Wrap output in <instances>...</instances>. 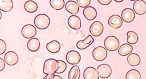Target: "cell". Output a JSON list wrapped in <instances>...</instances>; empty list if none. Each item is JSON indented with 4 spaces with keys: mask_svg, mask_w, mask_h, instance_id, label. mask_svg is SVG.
<instances>
[{
    "mask_svg": "<svg viewBox=\"0 0 146 79\" xmlns=\"http://www.w3.org/2000/svg\"><path fill=\"white\" fill-rule=\"evenodd\" d=\"M50 4L55 10H60L64 6V1L63 0H50Z\"/></svg>",
    "mask_w": 146,
    "mask_h": 79,
    "instance_id": "obj_26",
    "label": "cell"
},
{
    "mask_svg": "<svg viewBox=\"0 0 146 79\" xmlns=\"http://www.w3.org/2000/svg\"><path fill=\"white\" fill-rule=\"evenodd\" d=\"M104 46L106 49L110 52H114L119 48V41L113 35H110L104 40Z\"/></svg>",
    "mask_w": 146,
    "mask_h": 79,
    "instance_id": "obj_3",
    "label": "cell"
},
{
    "mask_svg": "<svg viewBox=\"0 0 146 79\" xmlns=\"http://www.w3.org/2000/svg\"><path fill=\"white\" fill-rule=\"evenodd\" d=\"M83 14L84 17L89 21L94 19L97 16V11L92 6H88L83 11Z\"/></svg>",
    "mask_w": 146,
    "mask_h": 79,
    "instance_id": "obj_15",
    "label": "cell"
},
{
    "mask_svg": "<svg viewBox=\"0 0 146 79\" xmlns=\"http://www.w3.org/2000/svg\"><path fill=\"white\" fill-rule=\"evenodd\" d=\"M79 6L76 2L74 1H68L66 5V10L72 15H75L79 12Z\"/></svg>",
    "mask_w": 146,
    "mask_h": 79,
    "instance_id": "obj_17",
    "label": "cell"
},
{
    "mask_svg": "<svg viewBox=\"0 0 146 79\" xmlns=\"http://www.w3.org/2000/svg\"><path fill=\"white\" fill-rule=\"evenodd\" d=\"M68 26L74 30H78L81 27V19L77 15H71L68 19Z\"/></svg>",
    "mask_w": 146,
    "mask_h": 79,
    "instance_id": "obj_14",
    "label": "cell"
},
{
    "mask_svg": "<svg viewBox=\"0 0 146 79\" xmlns=\"http://www.w3.org/2000/svg\"><path fill=\"white\" fill-rule=\"evenodd\" d=\"M27 46L28 49L32 52H36L40 48V42L37 38H32L27 43Z\"/></svg>",
    "mask_w": 146,
    "mask_h": 79,
    "instance_id": "obj_18",
    "label": "cell"
},
{
    "mask_svg": "<svg viewBox=\"0 0 146 79\" xmlns=\"http://www.w3.org/2000/svg\"><path fill=\"white\" fill-rule=\"evenodd\" d=\"M53 79H62V78L58 75H54Z\"/></svg>",
    "mask_w": 146,
    "mask_h": 79,
    "instance_id": "obj_34",
    "label": "cell"
},
{
    "mask_svg": "<svg viewBox=\"0 0 146 79\" xmlns=\"http://www.w3.org/2000/svg\"><path fill=\"white\" fill-rule=\"evenodd\" d=\"M76 3L80 7H87L91 3V0H77Z\"/></svg>",
    "mask_w": 146,
    "mask_h": 79,
    "instance_id": "obj_29",
    "label": "cell"
},
{
    "mask_svg": "<svg viewBox=\"0 0 146 79\" xmlns=\"http://www.w3.org/2000/svg\"><path fill=\"white\" fill-rule=\"evenodd\" d=\"M6 50V42L2 39L0 40V54H3Z\"/></svg>",
    "mask_w": 146,
    "mask_h": 79,
    "instance_id": "obj_30",
    "label": "cell"
},
{
    "mask_svg": "<svg viewBox=\"0 0 146 79\" xmlns=\"http://www.w3.org/2000/svg\"><path fill=\"white\" fill-rule=\"evenodd\" d=\"M141 74L140 72L136 69H131L128 70L125 74V79H140Z\"/></svg>",
    "mask_w": 146,
    "mask_h": 79,
    "instance_id": "obj_27",
    "label": "cell"
},
{
    "mask_svg": "<svg viewBox=\"0 0 146 79\" xmlns=\"http://www.w3.org/2000/svg\"><path fill=\"white\" fill-rule=\"evenodd\" d=\"M127 42L129 44H135L139 40V36L136 33L133 31H129L127 33Z\"/></svg>",
    "mask_w": 146,
    "mask_h": 79,
    "instance_id": "obj_25",
    "label": "cell"
},
{
    "mask_svg": "<svg viewBox=\"0 0 146 79\" xmlns=\"http://www.w3.org/2000/svg\"><path fill=\"white\" fill-rule=\"evenodd\" d=\"M111 0H98L99 3L102 5H108L111 2Z\"/></svg>",
    "mask_w": 146,
    "mask_h": 79,
    "instance_id": "obj_31",
    "label": "cell"
},
{
    "mask_svg": "<svg viewBox=\"0 0 146 79\" xmlns=\"http://www.w3.org/2000/svg\"><path fill=\"white\" fill-rule=\"evenodd\" d=\"M5 62L9 66H14L17 64L19 60L18 54L13 51H9L4 56Z\"/></svg>",
    "mask_w": 146,
    "mask_h": 79,
    "instance_id": "obj_9",
    "label": "cell"
},
{
    "mask_svg": "<svg viewBox=\"0 0 146 79\" xmlns=\"http://www.w3.org/2000/svg\"><path fill=\"white\" fill-rule=\"evenodd\" d=\"M115 2H123V0H120V1H117V0H115Z\"/></svg>",
    "mask_w": 146,
    "mask_h": 79,
    "instance_id": "obj_35",
    "label": "cell"
},
{
    "mask_svg": "<svg viewBox=\"0 0 146 79\" xmlns=\"http://www.w3.org/2000/svg\"><path fill=\"white\" fill-rule=\"evenodd\" d=\"M83 77L84 79H99L98 70L92 66H89L85 69Z\"/></svg>",
    "mask_w": 146,
    "mask_h": 79,
    "instance_id": "obj_12",
    "label": "cell"
},
{
    "mask_svg": "<svg viewBox=\"0 0 146 79\" xmlns=\"http://www.w3.org/2000/svg\"><path fill=\"white\" fill-rule=\"evenodd\" d=\"M89 30L92 35L99 37L102 34L104 30V26L100 21H95L91 24Z\"/></svg>",
    "mask_w": 146,
    "mask_h": 79,
    "instance_id": "obj_8",
    "label": "cell"
},
{
    "mask_svg": "<svg viewBox=\"0 0 146 79\" xmlns=\"http://www.w3.org/2000/svg\"><path fill=\"white\" fill-rule=\"evenodd\" d=\"M135 18V11L130 8H125L121 12V18L125 22H131L134 20Z\"/></svg>",
    "mask_w": 146,
    "mask_h": 79,
    "instance_id": "obj_13",
    "label": "cell"
},
{
    "mask_svg": "<svg viewBox=\"0 0 146 79\" xmlns=\"http://www.w3.org/2000/svg\"><path fill=\"white\" fill-rule=\"evenodd\" d=\"M140 56L136 53H131L127 57V62L132 66H136L140 63Z\"/></svg>",
    "mask_w": 146,
    "mask_h": 79,
    "instance_id": "obj_20",
    "label": "cell"
},
{
    "mask_svg": "<svg viewBox=\"0 0 146 79\" xmlns=\"http://www.w3.org/2000/svg\"><path fill=\"white\" fill-rule=\"evenodd\" d=\"M46 48L50 53H56L60 50V45L58 41L53 40L47 44Z\"/></svg>",
    "mask_w": 146,
    "mask_h": 79,
    "instance_id": "obj_21",
    "label": "cell"
},
{
    "mask_svg": "<svg viewBox=\"0 0 146 79\" xmlns=\"http://www.w3.org/2000/svg\"><path fill=\"white\" fill-rule=\"evenodd\" d=\"M133 50V47L128 43L123 44L118 49V53L121 56H125L130 54Z\"/></svg>",
    "mask_w": 146,
    "mask_h": 79,
    "instance_id": "obj_19",
    "label": "cell"
},
{
    "mask_svg": "<svg viewBox=\"0 0 146 79\" xmlns=\"http://www.w3.org/2000/svg\"><path fill=\"white\" fill-rule=\"evenodd\" d=\"M94 40L91 35H88L84 40H80L78 41L76 43V47L80 50L85 49L90 46L94 42Z\"/></svg>",
    "mask_w": 146,
    "mask_h": 79,
    "instance_id": "obj_16",
    "label": "cell"
},
{
    "mask_svg": "<svg viewBox=\"0 0 146 79\" xmlns=\"http://www.w3.org/2000/svg\"><path fill=\"white\" fill-rule=\"evenodd\" d=\"M92 56L96 61H102L107 58V49L103 46H98L93 50Z\"/></svg>",
    "mask_w": 146,
    "mask_h": 79,
    "instance_id": "obj_4",
    "label": "cell"
},
{
    "mask_svg": "<svg viewBox=\"0 0 146 79\" xmlns=\"http://www.w3.org/2000/svg\"><path fill=\"white\" fill-rule=\"evenodd\" d=\"M80 76V70L77 65L73 66L70 70L68 74V79H79Z\"/></svg>",
    "mask_w": 146,
    "mask_h": 79,
    "instance_id": "obj_23",
    "label": "cell"
},
{
    "mask_svg": "<svg viewBox=\"0 0 146 79\" xmlns=\"http://www.w3.org/2000/svg\"><path fill=\"white\" fill-rule=\"evenodd\" d=\"M5 67V60H3L2 58H0V71H2Z\"/></svg>",
    "mask_w": 146,
    "mask_h": 79,
    "instance_id": "obj_32",
    "label": "cell"
},
{
    "mask_svg": "<svg viewBox=\"0 0 146 79\" xmlns=\"http://www.w3.org/2000/svg\"><path fill=\"white\" fill-rule=\"evenodd\" d=\"M24 8L29 13H34L38 9V5L34 1H27L24 5Z\"/></svg>",
    "mask_w": 146,
    "mask_h": 79,
    "instance_id": "obj_24",
    "label": "cell"
},
{
    "mask_svg": "<svg viewBox=\"0 0 146 79\" xmlns=\"http://www.w3.org/2000/svg\"><path fill=\"white\" fill-rule=\"evenodd\" d=\"M0 15H1V17H0V19H1V17H2V13L0 12Z\"/></svg>",
    "mask_w": 146,
    "mask_h": 79,
    "instance_id": "obj_36",
    "label": "cell"
},
{
    "mask_svg": "<svg viewBox=\"0 0 146 79\" xmlns=\"http://www.w3.org/2000/svg\"><path fill=\"white\" fill-rule=\"evenodd\" d=\"M21 33L24 38L31 39L35 36L36 34V29L33 25L27 24L22 28Z\"/></svg>",
    "mask_w": 146,
    "mask_h": 79,
    "instance_id": "obj_5",
    "label": "cell"
},
{
    "mask_svg": "<svg viewBox=\"0 0 146 79\" xmlns=\"http://www.w3.org/2000/svg\"><path fill=\"white\" fill-rule=\"evenodd\" d=\"M54 74H47L46 75L43 79H53L54 77Z\"/></svg>",
    "mask_w": 146,
    "mask_h": 79,
    "instance_id": "obj_33",
    "label": "cell"
},
{
    "mask_svg": "<svg viewBox=\"0 0 146 79\" xmlns=\"http://www.w3.org/2000/svg\"><path fill=\"white\" fill-rule=\"evenodd\" d=\"M67 62L71 65H76L81 60V56L79 52L75 50L69 51L66 56Z\"/></svg>",
    "mask_w": 146,
    "mask_h": 79,
    "instance_id": "obj_6",
    "label": "cell"
},
{
    "mask_svg": "<svg viewBox=\"0 0 146 79\" xmlns=\"http://www.w3.org/2000/svg\"><path fill=\"white\" fill-rule=\"evenodd\" d=\"M133 9L137 14L143 15L146 12V3L143 0L135 1L133 5Z\"/></svg>",
    "mask_w": 146,
    "mask_h": 79,
    "instance_id": "obj_11",
    "label": "cell"
},
{
    "mask_svg": "<svg viewBox=\"0 0 146 79\" xmlns=\"http://www.w3.org/2000/svg\"><path fill=\"white\" fill-rule=\"evenodd\" d=\"M108 25L112 28L117 29L120 28L123 24V19L121 17L117 14L112 15L108 19Z\"/></svg>",
    "mask_w": 146,
    "mask_h": 79,
    "instance_id": "obj_10",
    "label": "cell"
},
{
    "mask_svg": "<svg viewBox=\"0 0 146 79\" xmlns=\"http://www.w3.org/2000/svg\"><path fill=\"white\" fill-rule=\"evenodd\" d=\"M13 2L12 0H0V10L5 12H8L12 10Z\"/></svg>",
    "mask_w": 146,
    "mask_h": 79,
    "instance_id": "obj_22",
    "label": "cell"
},
{
    "mask_svg": "<svg viewBox=\"0 0 146 79\" xmlns=\"http://www.w3.org/2000/svg\"><path fill=\"white\" fill-rule=\"evenodd\" d=\"M59 66V64L58 60L54 58H49L44 62L43 72L46 75L54 74L58 69Z\"/></svg>",
    "mask_w": 146,
    "mask_h": 79,
    "instance_id": "obj_1",
    "label": "cell"
},
{
    "mask_svg": "<svg viewBox=\"0 0 146 79\" xmlns=\"http://www.w3.org/2000/svg\"><path fill=\"white\" fill-rule=\"evenodd\" d=\"M34 22L36 28L44 30L49 26L50 19L47 15L45 14H39L35 17Z\"/></svg>",
    "mask_w": 146,
    "mask_h": 79,
    "instance_id": "obj_2",
    "label": "cell"
},
{
    "mask_svg": "<svg viewBox=\"0 0 146 79\" xmlns=\"http://www.w3.org/2000/svg\"><path fill=\"white\" fill-rule=\"evenodd\" d=\"M97 70L99 77L102 78H108L112 73V69L111 66L106 64L99 65L97 68Z\"/></svg>",
    "mask_w": 146,
    "mask_h": 79,
    "instance_id": "obj_7",
    "label": "cell"
},
{
    "mask_svg": "<svg viewBox=\"0 0 146 79\" xmlns=\"http://www.w3.org/2000/svg\"><path fill=\"white\" fill-rule=\"evenodd\" d=\"M58 61L59 62V66L58 69L56 70V73L61 74L66 70V69L67 68V65H66V62L62 60H58Z\"/></svg>",
    "mask_w": 146,
    "mask_h": 79,
    "instance_id": "obj_28",
    "label": "cell"
}]
</instances>
